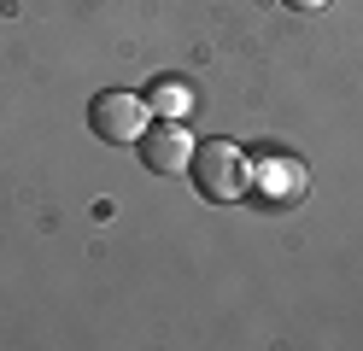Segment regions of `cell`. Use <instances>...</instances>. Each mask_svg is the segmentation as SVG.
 I'll return each mask as SVG.
<instances>
[{
	"label": "cell",
	"instance_id": "obj_1",
	"mask_svg": "<svg viewBox=\"0 0 363 351\" xmlns=\"http://www.w3.org/2000/svg\"><path fill=\"white\" fill-rule=\"evenodd\" d=\"M246 176H252V164L240 158V147H229V140H206V147H194L188 158V182L199 199L211 205H229L246 194Z\"/></svg>",
	"mask_w": 363,
	"mask_h": 351
},
{
	"label": "cell",
	"instance_id": "obj_2",
	"mask_svg": "<svg viewBox=\"0 0 363 351\" xmlns=\"http://www.w3.org/2000/svg\"><path fill=\"white\" fill-rule=\"evenodd\" d=\"M152 123V106L147 94H129V88H106L88 100V129H94L106 147H135Z\"/></svg>",
	"mask_w": 363,
	"mask_h": 351
},
{
	"label": "cell",
	"instance_id": "obj_3",
	"mask_svg": "<svg viewBox=\"0 0 363 351\" xmlns=\"http://www.w3.org/2000/svg\"><path fill=\"white\" fill-rule=\"evenodd\" d=\"M135 147H141V164H147L152 176H182L199 140H188L182 117H164V123H147V135L135 140Z\"/></svg>",
	"mask_w": 363,
	"mask_h": 351
},
{
	"label": "cell",
	"instance_id": "obj_4",
	"mask_svg": "<svg viewBox=\"0 0 363 351\" xmlns=\"http://www.w3.org/2000/svg\"><path fill=\"white\" fill-rule=\"evenodd\" d=\"M246 187H258V194L276 199V205H299L305 199V164L293 152H264L252 164V176H246Z\"/></svg>",
	"mask_w": 363,
	"mask_h": 351
},
{
	"label": "cell",
	"instance_id": "obj_5",
	"mask_svg": "<svg viewBox=\"0 0 363 351\" xmlns=\"http://www.w3.org/2000/svg\"><path fill=\"white\" fill-rule=\"evenodd\" d=\"M147 106H152L158 117H188V111H194V88H188V82H176V77H164V82H152Z\"/></svg>",
	"mask_w": 363,
	"mask_h": 351
},
{
	"label": "cell",
	"instance_id": "obj_6",
	"mask_svg": "<svg viewBox=\"0 0 363 351\" xmlns=\"http://www.w3.org/2000/svg\"><path fill=\"white\" fill-rule=\"evenodd\" d=\"M281 6H287V12H323L328 0H281Z\"/></svg>",
	"mask_w": 363,
	"mask_h": 351
}]
</instances>
